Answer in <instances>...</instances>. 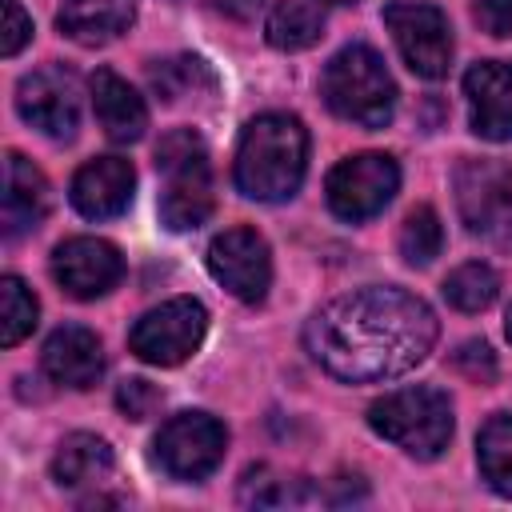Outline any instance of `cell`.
I'll use <instances>...</instances> for the list:
<instances>
[{
  "label": "cell",
  "mask_w": 512,
  "mask_h": 512,
  "mask_svg": "<svg viewBox=\"0 0 512 512\" xmlns=\"http://www.w3.org/2000/svg\"><path fill=\"white\" fill-rule=\"evenodd\" d=\"M472 16L488 36H512V0H476Z\"/></svg>",
  "instance_id": "cell-30"
},
{
  "label": "cell",
  "mask_w": 512,
  "mask_h": 512,
  "mask_svg": "<svg viewBox=\"0 0 512 512\" xmlns=\"http://www.w3.org/2000/svg\"><path fill=\"white\" fill-rule=\"evenodd\" d=\"M40 364L48 372V380L64 384V388H92L104 372V348L100 336L84 324H64L44 340Z\"/></svg>",
  "instance_id": "cell-16"
},
{
  "label": "cell",
  "mask_w": 512,
  "mask_h": 512,
  "mask_svg": "<svg viewBox=\"0 0 512 512\" xmlns=\"http://www.w3.org/2000/svg\"><path fill=\"white\" fill-rule=\"evenodd\" d=\"M88 92H92L96 124L104 128V136H108L112 144H132V140L144 136V128H148V108H144V96H140L124 76L100 68V72H92Z\"/></svg>",
  "instance_id": "cell-18"
},
{
  "label": "cell",
  "mask_w": 512,
  "mask_h": 512,
  "mask_svg": "<svg viewBox=\"0 0 512 512\" xmlns=\"http://www.w3.org/2000/svg\"><path fill=\"white\" fill-rule=\"evenodd\" d=\"M156 404H160V388L148 384V380H140V376H132V380H124L116 388V408L128 420H148L156 412Z\"/></svg>",
  "instance_id": "cell-27"
},
{
  "label": "cell",
  "mask_w": 512,
  "mask_h": 512,
  "mask_svg": "<svg viewBox=\"0 0 512 512\" xmlns=\"http://www.w3.org/2000/svg\"><path fill=\"white\" fill-rule=\"evenodd\" d=\"M476 464L492 492L512 500V416H492L476 436Z\"/></svg>",
  "instance_id": "cell-22"
},
{
  "label": "cell",
  "mask_w": 512,
  "mask_h": 512,
  "mask_svg": "<svg viewBox=\"0 0 512 512\" xmlns=\"http://www.w3.org/2000/svg\"><path fill=\"white\" fill-rule=\"evenodd\" d=\"M456 368H464L472 380H492L496 376V360H492V348L484 344V340H468V344H460V352H456Z\"/></svg>",
  "instance_id": "cell-29"
},
{
  "label": "cell",
  "mask_w": 512,
  "mask_h": 512,
  "mask_svg": "<svg viewBox=\"0 0 512 512\" xmlns=\"http://www.w3.org/2000/svg\"><path fill=\"white\" fill-rule=\"evenodd\" d=\"M40 304L20 276H0V344H20L36 328Z\"/></svg>",
  "instance_id": "cell-24"
},
{
  "label": "cell",
  "mask_w": 512,
  "mask_h": 512,
  "mask_svg": "<svg viewBox=\"0 0 512 512\" xmlns=\"http://www.w3.org/2000/svg\"><path fill=\"white\" fill-rule=\"evenodd\" d=\"M152 84L168 104H176V100L192 96L196 88H212V72L196 56H176V60H164L152 68Z\"/></svg>",
  "instance_id": "cell-26"
},
{
  "label": "cell",
  "mask_w": 512,
  "mask_h": 512,
  "mask_svg": "<svg viewBox=\"0 0 512 512\" xmlns=\"http://www.w3.org/2000/svg\"><path fill=\"white\" fill-rule=\"evenodd\" d=\"M260 4H264V0H208V8H216V12L228 16V20H252V16L260 12Z\"/></svg>",
  "instance_id": "cell-31"
},
{
  "label": "cell",
  "mask_w": 512,
  "mask_h": 512,
  "mask_svg": "<svg viewBox=\"0 0 512 512\" xmlns=\"http://www.w3.org/2000/svg\"><path fill=\"white\" fill-rule=\"evenodd\" d=\"M124 276V256L100 236H72L52 252V280L76 300L108 296Z\"/></svg>",
  "instance_id": "cell-11"
},
{
  "label": "cell",
  "mask_w": 512,
  "mask_h": 512,
  "mask_svg": "<svg viewBox=\"0 0 512 512\" xmlns=\"http://www.w3.org/2000/svg\"><path fill=\"white\" fill-rule=\"evenodd\" d=\"M16 112L36 132H44L52 140H72L76 128H80V92H76V80L64 76L60 68L28 72L16 84Z\"/></svg>",
  "instance_id": "cell-13"
},
{
  "label": "cell",
  "mask_w": 512,
  "mask_h": 512,
  "mask_svg": "<svg viewBox=\"0 0 512 512\" xmlns=\"http://www.w3.org/2000/svg\"><path fill=\"white\" fill-rule=\"evenodd\" d=\"M368 424L376 436H384L400 452L416 460H436L452 440V400L428 384L396 388L372 400Z\"/></svg>",
  "instance_id": "cell-5"
},
{
  "label": "cell",
  "mask_w": 512,
  "mask_h": 512,
  "mask_svg": "<svg viewBox=\"0 0 512 512\" xmlns=\"http://www.w3.org/2000/svg\"><path fill=\"white\" fill-rule=\"evenodd\" d=\"M456 204L472 232L512 236V168L468 160L456 176Z\"/></svg>",
  "instance_id": "cell-12"
},
{
  "label": "cell",
  "mask_w": 512,
  "mask_h": 512,
  "mask_svg": "<svg viewBox=\"0 0 512 512\" xmlns=\"http://www.w3.org/2000/svg\"><path fill=\"white\" fill-rule=\"evenodd\" d=\"M320 4H340V8H348V4H360V0H320Z\"/></svg>",
  "instance_id": "cell-33"
},
{
  "label": "cell",
  "mask_w": 512,
  "mask_h": 512,
  "mask_svg": "<svg viewBox=\"0 0 512 512\" xmlns=\"http://www.w3.org/2000/svg\"><path fill=\"white\" fill-rule=\"evenodd\" d=\"M132 192H136V168L124 156H96L76 168L68 200L88 220H112L128 212Z\"/></svg>",
  "instance_id": "cell-15"
},
{
  "label": "cell",
  "mask_w": 512,
  "mask_h": 512,
  "mask_svg": "<svg viewBox=\"0 0 512 512\" xmlns=\"http://www.w3.org/2000/svg\"><path fill=\"white\" fill-rule=\"evenodd\" d=\"M116 468V456L108 448V440L92 436V432H72L60 440L56 456H52V480L68 492H84V488H100Z\"/></svg>",
  "instance_id": "cell-19"
},
{
  "label": "cell",
  "mask_w": 512,
  "mask_h": 512,
  "mask_svg": "<svg viewBox=\"0 0 512 512\" xmlns=\"http://www.w3.org/2000/svg\"><path fill=\"white\" fill-rule=\"evenodd\" d=\"M156 168L164 172V192H160V224L168 232H192L200 228L212 208V164L208 148L192 128H176L156 144Z\"/></svg>",
  "instance_id": "cell-3"
},
{
  "label": "cell",
  "mask_w": 512,
  "mask_h": 512,
  "mask_svg": "<svg viewBox=\"0 0 512 512\" xmlns=\"http://www.w3.org/2000/svg\"><path fill=\"white\" fill-rule=\"evenodd\" d=\"M440 248H444V224H440L436 208H428V204L412 208L404 216V224H400V256L408 264L424 268V264H432L440 256Z\"/></svg>",
  "instance_id": "cell-25"
},
{
  "label": "cell",
  "mask_w": 512,
  "mask_h": 512,
  "mask_svg": "<svg viewBox=\"0 0 512 512\" xmlns=\"http://www.w3.org/2000/svg\"><path fill=\"white\" fill-rule=\"evenodd\" d=\"M224 448H228V428L208 412H176L160 424L152 440V456L160 472L184 484L208 480L220 468Z\"/></svg>",
  "instance_id": "cell-6"
},
{
  "label": "cell",
  "mask_w": 512,
  "mask_h": 512,
  "mask_svg": "<svg viewBox=\"0 0 512 512\" xmlns=\"http://www.w3.org/2000/svg\"><path fill=\"white\" fill-rule=\"evenodd\" d=\"M208 332V312L200 300L192 296H176V300H164L160 308H148L132 332H128V348L144 360V364H156V368H176L184 364L200 340Z\"/></svg>",
  "instance_id": "cell-7"
},
{
  "label": "cell",
  "mask_w": 512,
  "mask_h": 512,
  "mask_svg": "<svg viewBox=\"0 0 512 512\" xmlns=\"http://www.w3.org/2000/svg\"><path fill=\"white\" fill-rule=\"evenodd\" d=\"M4 8V24H0V56H16L28 40H32V20L20 8V0H0Z\"/></svg>",
  "instance_id": "cell-28"
},
{
  "label": "cell",
  "mask_w": 512,
  "mask_h": 512,
  "mask_svg": "<svg viewBox=\"0 0 512 512\" xmlns=\"http://www.w3.org/2000/svg\"><path fill=\"white\" fill-rule=\"evenodd\" d=\"M468 124L480 140H512V60H480L464 72Z\"/></svg>",
  "instance_id": "cell-14"
},
{
  "label": "cell",
  "mask_w": 512,
  "mask_h": 512,
  "mask_svg": "<svg viewBox=\"0 0 512 512\" xmlns=\"http://www.w3.org/2000/svg\"><path fill=\"white\" fill-rule=\"evenodd\" d=\"M504 336L512 340V308H508V316H504Z\"/></svg>",
  "instance_id": "cell-32"
},
{
  "label": "cell",
  "mask_w": 512,
  "mask_h": 512,
  "mask_svg": "<svg viewBox=\"0 0 512 512\" xmlns=\"http://www.w3.org/2000/svg\"><path fill=\"white\" fill-rule=\"evenodd\" d=\"M308 168V132L288 112H264L248 120L236 148V188L248 200L280 204L296 196Z\"/></svg>",
  "instance_id": "cell-2"
},
{
  "label": "cell",
  "mask_w": 512,
  "mask_h": 512,
  "mask_svg": "<svg viewBox=\"0 0 512 512\" xmlns=\"http://www.w3.org/2000/svg\"><path fill=\"white\" fill-rule=\"evenodd\" d=\"M320 92H324L328 108L356 128H384L396 112V84L380 60V52L368 44L340 48L324 68Z\"/></svg>",
  "instance_id": "cell-4"
},
{
  "label": "cell",
  "mask_w": 512,
  "mask_h": 512,
  "mask_svg": "<svg viewBox=\"0 0 512 512\" xmlns=\"http://www.w3.org/2000/svg\"><path fill=\"white\" fill-rule=\"evenodd\" d=\"M440 336L436 312L392 284L352 288L328 300L304 328L312 360L344 384H376L428 360Z\"/></svg>",
  "instance_id": "cell-1"
},
{
  "label": "cell",
  "mask_w": 512,
  "mask_h": 512,
  "mask_svg": "<svg viewBox=\"0 0 512 512\" xmlns=\"http://www.w3.org/2000/svg\"><path fill=\"white\" fill-rule=\"evenodd\" d=\"M136 16V0H64L56 24L76 44H108L128 32Z\"/></svg>",
  "instance_id": "cell-20"
},
{
  "label": "cell",
  "mask_w": 512,
  "mask_h": 512,
  "mask_svg": "<svg viewBox=\"0 0 512 512\" xmlns=\"http://www.w3.org/2000/svg\"><path fill=\"white\" fill-rule=\"evenodd\" d=\"M52 208V188L44 180V172L20 156L8 152L4 156V192H0V220H4V236H20L28 228H36Z\"/></svg>",
  "instance_id": "cell-17"
},
{
  "label": "cell",
  "mask_w": 512,
  "mask_h": 512,
  "mask_svg": "<svg viewBox=\"0 0 512 512\" xmlns=\"http://www.w3.org/2000/svg\"><path fill=\"white\" fill-rule=\"evenodd\" d=\"M384 24L404 56V64L424 76L440 80L452 68V24L448 16L428 0H392L384 8Z\"/></svg>",
  "instance_id": "cell-9"
},
{
  "label": "cell",
  "mask_w": 512,
  "mask_h": 512,
  "mask_svg": "<svg viewBox=\"0 0 512 512\" xmlns=\"http://www.w3.org/2000/svg\"><path fill=\"white\" fill-rule=\"evenodd\" d=\"M264 36L280 52H304L324 36V12L316 0H276L264 20Z\"/></svg>",
  "instance_id": "cell-21"
},
{
  "label": "cell",
  "mask_w": 512,
  "mask_h": 512,
  "mask_svg": "<svg viewBox=\"0 0 512 512\" xmlns=\"http://www.w3.org/2000/svg\"><path fill=\"white\" fill-rule=\"evenodd\" d=\"M496 296H500V276L484 260H468V264L452 268L444 280V300L460 312H484Z\"/></svg>",
  "instance_id": "cell-23"
},
{
  "label": "cell",
  "mask_w": 512,
  "mask_h": 512,
  "mask_svg": "<svg viewBox=\"0 0 512 512\" xmlns=\"http://www.w3.org/2000/svg\"><path fill=\"white\" fill-rule=\"evenodd\" d=\"M208 272L236 300L260 304L272 284V252L256 228H224L208 244Z\"/></svg>",
  "instance_id": "cell-10"
},
{
  "label": "cell",
  "mask_w": 512,
  "mask_h": 512,
  "mask_svg": "<svg viewBox=\"0 0 512 512\" xmlns=\"http://www.w3.org/2000/svg\"><path fill=\"white\" fill-rule=\"evenodd\" d=\"M396 188H400V164L388 152L348 156L324 180L328 208L348 224H360V220H372L376 212H384L388 200L396 196Z\"/></svg>",
  "instance_id": "cell-8"
}]
</instances>
